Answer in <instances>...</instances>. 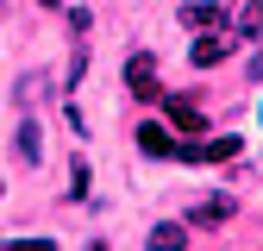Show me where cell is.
<instances>
[{"mask_svg": "<svg viewBox=\"0 0 263 251\" xmlns=\"http://www.w3.org/2000/svg\"><path fill=\"white\" fill-rule=\"evenodd\" d=\"M182 25H188V38H194V31H213V25H226V7H213V0H188V7H182Z\"/></svg>", "mask_w": 263, "mask_h": 251, "instance_id": "5", "label": "cell"}, {"mask_svg": "<svg viewBox=\"0 0 263 251\" xmlns=\"http://www.w3.org/2000/svg\"><path fill=\"white\" fill-rule=\"evenodd\" d=\"M0 195H7V182H0Z\"/></svg>", "mask_w": 263, "mask_h": 251, "instance_id": "13", "label": "cell"}, {"mask_svg": "<svg viewBox=\"0 0 263 251\" xmlns=\"http://www.w3.org/2000/svg\"><path fill=\"white\" fill-rule=\"evenodd\" d=\"M232 44H238V31H194V44H188V57H194V69H213V63H226L232 57Z\"/></svg>", "mask_w": 263, "mask_h": 251, "instance_id": "1", "label": "cell"}, {"mask_svg": "<svg viewBox=\"0 0 263 251\" xmlns=\"http://www.w3.org/2000/svg\"><path fill=\"white\" fill-rule=\"evenodd\" d=\"M125 88L138 94V101H157V94H163V88H157V57H151V50H132V57H125Z\"/></svg>", "mask_w": 263, "mask_h": 251, "instance_id": "2", "label": "cell"}, {"mask_svg": "<svg viewBox=\"0 0 263 251\" xmlns=\"http://www.w3.org/2000/svg\"><path fill=\"white\" fill-rule=\"evenodd\" d=\"M38 157H44V126L25 113L19 119V164H38Z\"/></svg>", "mask_w": 263, "mask_h": 251, "instance_id": "7", "label": "cell"}, {"mask_svg": "<svg viewBox=\"0 0 263 251\" xmlns=\"http://www.w3.org/2000/svg\"><path fill=\"white\" fill-rule=\"evenodd\" d=\"M163 113H170V126H176V132H188V138L207 126V119H201V107H194V94H170V101H163Z\"/></svg>", "mask_w": 263, "mask_h": 251, "instance_id": "4", "label": "cell"}, {"mask_svg": "<svg viewBox=\"0 0 263 251\" xmlns=\"http://www.w3.org/2000/svg\"><path fill=\"white\" fill-rule=\"evenodd\" d=\"M50 94H57V82H50L44 69H25V76L13 82V101H19V113H38V107L50 101Z\"/></svg>", "mask_w": 263, "mask_h": 251, "instance_id": "3", "label": "cell"}, {"mask_svg": "<svg viewBox=\"0 0 263 251\" xmlns=\"http://www.w3.org/2000/svg\"><path fill=\"white\" fill-rule=\"evenodd\" d=\"M238 38H263V0H238Z\"/></svg>", "mask_w": 263, "mask_h": 251, "instance_id": "9", "label": "cell"}, {"mask_svg": "<svg viewBox=\"0 0 263 251\" xmlns=\"http://www.w3.org/2000/svg\"><path fill=\"white\" fill-rule=\"evenodd\" d=\"M38 7H63V0H38Z\"/></svg>", "mask_w": 263, "mask_h": 251, "instance_id": "12", "label": "cell"}, {"mask_svg": "<svg viewBox=\"0 0 263 251\" xmlns=\"http://www.w3.org/2000/svg\"><path fill=\"white\" fill-rule=\"evenodd\" d=\"M151 245L157 251H182L188 245V226H176V220H170V226H151Z\"/></svg>", "mask_w": 263, "mask_h": 251, "instance_id": "10", "label": "cell"}, {"mask_svg": "<svg viewBox=\"0 0 263 251\" xmlns=\"http://www.w3.org/2000/svg\"><path fill=\"white\" fill-rule=\"evenodd\" d=\"M232 213H238V201H232V195H207V201H194V213H188V220H194V226H213V220H232Z\"/></svg>", "mask_w": 263, "mask_h": 251, "instance_id": "6", "label": "cell"}, {"mask_svg": "<svg viewBox=\"0 0 263 251\" xmlns=\"http://www.w3.org/2000/svg\"><path fill=\"white\" fill-rule=\"evenodd\" d=\"M88 25H94V13L88 7H69V31H76V38H88Z\"/></svg>", "mask_w": 263, "mask_h": 251, "instance_id": "11", "label": "cell"}, {"mask_svg": "<svg viewBox=\"0 0 263 251\" xmlns=\"http://www.w3.org/2000/svg\"><path fill=\"white\" fill-rule=\"evenodd\" d=\"M138 151L144 157H176V138L163 132V126H138Z\"/></svg>", "mask_w": 263, "mask_h": 251, "instance_id": "8", "label": "cell"}]
</instances>
